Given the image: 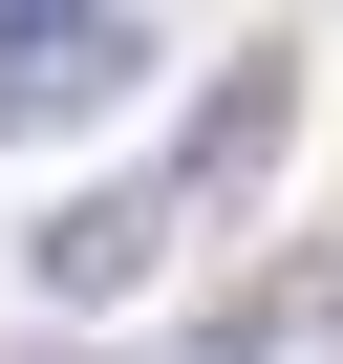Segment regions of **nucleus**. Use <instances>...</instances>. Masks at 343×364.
<instances>
[{
  "label": "nucleus",
  "instance_id": "obj_2",
  "mask_svg": "<svg viewBox=\"0 0 343 364\" xmlns=\"http://www.w3.org/2000/svg\"><path fill=\"white\" fill-rule=\"evenodd\" d=\"M0 65H43L65 107H129L150 43H129V0H0Z\"/></svg>",
  "mask_w": 343,
  "mask_h": 364
},
{
  "label": "nucleus",
  "instance_id": "obj_3",
  "mask_svg": "<svg viewBox=\"0 0 343 364\" xmlns=\"http://www.w3.org/2000/svg\"><path fill=\"white\" fill-rule=\"evenodd\" d=\"M279 129H300V65H236L194 129H172V193H258V171H279Z\"/></svg>",
  "mask_w": 343,
  "mask_h": 364
},
{
  "label": "nucleus",
  "instance_id": "obj_1",
  "mask_svg": "<svg viewBox=\"0 0 343 364\" xmlns=\"http://www.w3.org/2000/svg\"><path fill=\"white\" fill-rule=\"evenodd\" d=\"M150 236H172V171H129V193H43L22 279H43V300H129V279H150Z\"/></svg>",
  "mask_w": 343,
  "mask_h": 364
},
{
  "label": "nucleus",
  "instance_id": "obj_4",
  "mask_svg": "<svg viewBox=\"0 0 343 364\" xmlns=\"http://www.w3.org/2000/svg\"><path fill=\"white\" fill-rule=\"evenodd\" d=\"M22 129H86V107H65L43 65H0V150H22Z\"/></svg>",
  "mask_w": 343,
  "mask_h": 364
}]
</instances>
